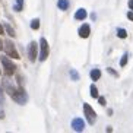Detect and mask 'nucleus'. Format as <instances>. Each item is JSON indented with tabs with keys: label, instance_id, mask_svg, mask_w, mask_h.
Returning <instances> with one entry per match:
<instances>
[{
	"label": "nucleus",
	"instance_id": "26",
	"mask_svg": "<svg viewBox=\"0 0 133 133\" xmlns=\"http://www.w3.org/2000/svg\"><path fill=\"white\" fill-rule=\"evenodd\" d=\"M0 50H3V43L0 41Z\"/></svg>",
	"mask_w": 133,
	"mask_h": 133
},
{
	"label": "nucleus",
	"instance_id": "19",
	"mask_svg": "<svg viewBox=\"0 0 133 133\" xmlns=\"http://www.w3.org/2000/svg\"><path fill=\"white\" fill-rule=\"evenodd\" d=\"M4 102V92H3V89L0 88V104H3Z\"/></svg>",
	"mask_w": 133,
	"mask_h": 133
},
{
	"label": "nucleus",
	"instance_id": "9",
	"mask_svg": "<svg viewBox=\"0 0 133 133\" xmlns=\"http://www.w3.org/2000/svg\"><path fill=\"white\" fill-rule=\"evenodd\" d=\"M86 15H88V13H86L85 9H78L76 13H75V19H76V21H85Z\"/></svg>",
	"mask_w": 133,
	"mask_h": 133
},
{
	"label": "nucleus",
	"instance_id": "2",
	"mask_svg": "<svg viewBox=\"0 0 133 133\" xmlns=\"http://www.w3.org/2000/svg\"><path fill=\"white\" fill-rule=\"evenodd\" d=\"M2 64H3V69H4V72H6V75H13L15 73V70H16V66H15V63H12L10 60L8 59V57H2Z\"/></svg>",
	"mask_w": 133,
	"mask_h": 133
},
{
	"label": "nucleus",
	"instance_id": "25",
	"mask_svg": "<svg viewBox=\"0 0 133 133\" xmlns=\"http://www.w3.org/2000/svg\"><path fill=\"white\" fill-rule=\"evenodd\" d=\"M2 34H4V31H3V26L0 25V35H2Z\"/></svg>",
	"mask_w": 133,
	"mask_h": 133
},
{
	"label": "nucleus",
	"instance_id": "20",
	"mask_svg": "<svg viewBox=\"0 0 133 133\" xmlns=\"http://www.w3.org/2000/svg\"><path fill=\"white\" fill-rule=\"evenodd\" d=\"M98 101H99L101 105H105V98H104V97H99V98H98Z\"/></svg>",
	"mask_w": 133,
	"mask_h": 133
},
{
	"label": "nucleus",
	"instance_id": "15",
	"mask_svg": "<svg viewBox=\"0 0 133 133\" xmlns=\"http://www.w3.org/2000/svg\"><path fill=\"white\" fill-rule=\"evenodd\" d=\"M91 97L92 98H98V89L95 85H91Z\"/></svg>",
	"mask_w": 133,
	"mask_h": 133
},
{
	"label": "nucleus",
	"instance_id": "21",
	"mask_svg": "<svg viewBox=\"0 0 133 133\" xmlns=\"http://www.w3.org/2000/svg\"><path fill=\"white\" fill-rule=\"evenodd\" d=\"M127 18H129L130 21H133V10H130V12H127Z\"/></svg>",
	"mask_w": 133,
	"mask_h": 133
},
{
	"label": "nucleus",
	"instance_id": "18",
	"mask_svg": "<svg viewBox=\"0 0 133 133\" xmlns=\"http://www.w3.org/2000/svg\"><path fill=\"white\" fill-rule=\"evenodd\" d=\"M6 31H8V34H9L10 37H15V35H16L15 31L12 29V26H10V25H6Z\"/></svg>",
	"mask_w": 133,
	"mask_h": 133
},
{
	"label": "nucleus",
	"instance_id": "3",
	"mask_svg": "<svg viewBox=\"0 0 133 133\" xmlns=\"http://www.w3.org/2000/svg\"><path fill=\"white\" fill-rule=\"evenodd\" d=\"M10 97H12L16 102H19V104H25L26 99H28V95H26V92H25L24 89H19V91L15 89V92H13Z\"/></svg>",
	"mask_w": 133,
	"mask_h": 133
},
{
	"label": "nucleus",
	"instance_id": "5",
	"mask_svg": "<svg viewBox=\"0 0 133 133\" xmlns=\"http://www.w3.org/2000/svg\"><path fill=\"white\" fill-rule=\"evenodd\" d=\"M72 129H73L75 132H83V130H85V121L79 117L73 118V120H72Z\"/></svg>",
	"mask_w": 133,
	"mask_h": 133
},
{
	"label": "nucleus",
	"instance_id": "6",
	"mask_svg": "<svg viewBox=\"0 0 133 133\" xmlns=\"http://www.w3.org/2000/svg\"><path fill=\"white\" fill-rule=\"evenodd\" d=\"M6 53H8V56L12 57V59H19V54H18V51L15 50V45H13L10 41L6 43Z\"/></svg>",
	"mask_w": 133,
	"mask_h": 133
},
{
	"label": "nucleus",
	"instance_id": "1",
	"mask_svg": "<svg viewBox=\"0 0 133 133\" xmlns=\"http://www.w3.org/2000/svg\"><path fill=\"white\" fill-rule=\"evenodd\" d=\"M83 113H85V117L86 120H88V123L89 124H94L95 120H97V114H95V111L92 110V107L89 105V104H83Z\"/></svg>",
	"mask_w": 133,
	"mask_h": 133
},
{
	"label": "nucleus",
	"instance_id": "23",
	"mask_svg": "<svg viewBox=\"0 0 133 133\" xmlns=\"http://www.w3.org/2000/svg\"><path fill=\"white\" fill-rule=\"evenodd\" d=\"M0 105H2V104H0ZM4 117V113H3V110L0 108V118H3Z\"/></svg>",
	"mask_w": 133,
	"mask_h": 133
},
{
	"label": "nucleus",
	"instance_id": "12",
	"mask_svg": "<svg viewBox=\"0 0 133 133\" xmlns=\"http://www.w3.org/2000/svg\"><path fill=\"white\" fill-rule=\"evenodd\" d=\"M117 37H118V38H126V37H127V32H126V29H123V28H118V29H117Z\"/></svg>",
	"mask_w": 133,
	"mask_h": 133
},
{
	"label": "nucleus",
	"instance_id": "4",
	"mask_svg": "<svg viewBox=\"0 0 133 133\" xmlns=\"http://www.w3.org/2000/svg\"><path fill=\"white\" fill-rule=\"evenodd\" d=\"M39 45H41V51H39V60L44 62V60L48 57V44H47V39L45 38H41L39 39Z\"/></svg>",
	"mask_w": 133,
	"mask_h": 133
},
{
	"label": "nucleus",
	"instance_id": "16",
	"mask_svg": "<svg viewBox=\"0 0 133 133\" xmlns=\"http://www.w3.org/2000/svg\"><path fill=\"white\" fill-rule=\"evenodd\" d=\"M31 28L32 29H38L39 28V19H32L31 21Z\"/></svg>",
	"mask_w": 133,
	"mask_h": 133
},
{
	"label": "nucleus",
	"instance_id": "13",
	"mask_svg": "<svg viewBox=\"0 0 133 133\" xmlns=\"http://www.w3.org/2000/svg\"><path fill=\"white\" fill-rule=\"evenodd\" d=\"M24 8V0H16V6H15V10L16 12H21Z\"/></svg>",
	"mask_w": 133,
	"mask_h": 133
},
{
	"label": "nucleus",
	"instance_id": "17",
	"mask_svg": "<svg viewBox=\"0 0 133 133\" xmlns=\"http://www.w3.org/2000/svg\"><path fill=\"white\" fill-rule=\"evenodd\" d=\"M127 57H129V56H127V53H124V54H123V57H121V60H120V66L121 67L126 66V63H127Z\"/></svg>",
	"mask_w": 133,
	"mask_h": 133
},
{
	"label": "nucleus",
	"instance_id": "7",
	"mask_svg": "<svg viewBox=\"0 0 133 133\" xmlns=\"http://www.w3.org/2000/svg\"><path fill=\"white\" fill-rule=\"evenodd\" d=\"M37 48H38L37 43H31V44H29L28 56H29V60H31V62H35V59H37Z\"/></svg>",
	"mask_w": 133,
	"mask_h": 133
},
{
	"label": "nucleus",
	"instance_id": "10",
	"mask_svg": "<svg viewBox=\"0 0 133 133\" xmlns=\"http://www.w3.org/2000/svg\"><path fill=\"white\" fill-rule=\"evenodd\" d=\"M69 0H59L57 2V6H59V9L60 10H67L69 9Z\"/></svg>",
	"mask_w": 133,
	"mask_h": 133
},
{
	"label": "nucleus",
	"instance_id": "14",
	"mask_svg": "<svg viewBox=\"0 0 133 133\" xmlns=\"http://www.w3.org/2000/svg\"><path fill=\"white\" fill-rule=\"evenodd\" d=\"M69 75H70V78L73 79V81H79V73L75 69H70V72H69Z\"/></svg>",
	"mask_w": 133,
	"mask_h": 133
},
{
	"label": "nucleus",
	"instance_id": "11",
	"mask_svg": "<svg viewBox=\"0 0 133 133\" xmlns=\"http://www.w3.org/2000/svg\"><path fill=\"white\" fill-rule=\"evenodd\" d=\"M99 78H101V70L99 69H92L91 70V79L92 81H98Z\"/></svg>",
	"mask_w": 133,
	"mask_h": 133
},
{
	"label": "nucleus",
	"instance_id": "8",
	"mask_svg": "<svg viewBox=\"0 0 133 133\" xmlns=\"http://www.w3.org/2000/svg\"><path fill=\"white\" fill-rule=\"evenodd\" d=\"M89 34H91V28L88 24H83L82 26L79 28V37H81V38H88Z\"/></svg>",
	"mask_w": 133,
	"mask_h": 133
},
{
	"label": "nucleus",
	"instance_id": "22",
	"mask_svg": "<svg viewBox=\"0 0 133 133\" xmlns=\"http://www.w3.org/2000/svg\"><path fill=\"white\" fill-rule=\"evenodd\" d=\"M107 70H108V72H110V73H111V75H114V76H117V73H116V72H114L113 69H111V67H108Z\"/></svg>",
	"mask_w": 133,
	"mask_h": 133
},
{
	"label": "nucleus",
	"instance_id": "24",
	"mask_svg": "<svg viewBox=\"0 0 133 133\" xmlns=\"http://www.w3.org/2000/svg\"><path fill=\"white\" fill-rule=\"evenodd\" d=\"M129 8L133 10V0H129Z\"/></svg>",
	"mask_w": 133,
	"mask_h": 133
}]
</instances>
